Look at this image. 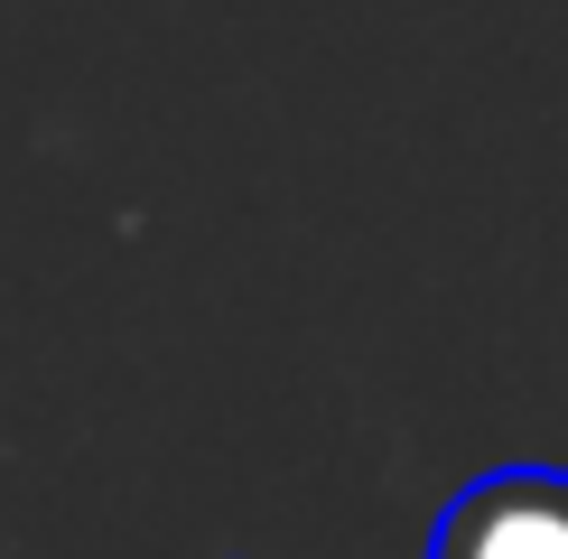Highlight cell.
<instances>
[{
	"mask_svg": "<svg viewBox=\"0 0 568 559\" xmlns=\"http://www.w3.org/2000/svg\"><path fill=\"white\" fill-rule=\"evenodd\" d=\"M429 559H568V466H494L438 512Z\"/></svg>",
	"mask_w": 568,
	"mask_h": 559,
	"instance_id": "cell-1",
	"label": "cell"
}]
</instances>
